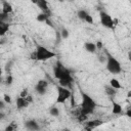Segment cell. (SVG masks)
I'll list each match as a JSON object with an SVG mask.
<instances>
[{"instance_id":"6da1fadb","label":"cell","mask_w":131,"mask_h":131,"mask_svg":"<svg viewBox=\"0 0 131 131\" xmlns=\"http://www.w3.org/2000/svg\"><path fill=\"white\" fill-rule=\"evenodd\" d=\"M53 76L55 79H57L59 81L60 86L69 88V89L72 88V84L74 82V79L72 77V73L59 60H57L55 62V64L53 66Z\"/></svg>"},{"instance_id":"7a4b0ae2","label":"cell","mask_w":131,"mask_h":131,"mask_svg":"<svg viewBox=\"0 0 131 131\" xmlns=\"http://www.w3.org/2000/svg\"><path fill=\"white\" fill-rule=\"evenodd\" d=\"M80 94H81L80 112L83 113V114H85V115H87V116L88 115H91L95 111V108L97 106L95 100L89 94H87L86 92H84L83 90L80 91Z\"/></svg>"},{"instance_id":"3957f363","label":"cell","mask_w":131,"mask_h":131,"mask_svg":"<svg viewBox=\"0 0 131 131\" xmlns=\"http://www.w3.org/2000/svg\"><path fill=\"white\" fill-rule=\"evenodd\" d=\"M105 56H106V61H105V69L107 70L108 73L113 74V75H118L122 72V66L121 62L114 56L112 55L108 51L105 52Z\"/></svg>"},{"instance_id":"277c9868","label":"cell","mask_w":131,"mask_h":131,"mask_svg":"<svg viewBox=\"0 0 131 131\" xmlns=\"http://www.w3.org/2000/svg\"><path fill=\"white\" fill-rule=\"evenodd\" d=\"M36 60L38 61H45L48 60L54 56H56V53L49 50L48 48H46L43 45H37L36 46Z\"/></svg>"},{"instance_id":"5b68a950","label":"cell","mask_w":131,"mask_h":131,"mask_svg":"<svg viewBox=\"0 0 131 131\" xmlns=\"http://www.w3.org/2000/svg\"><path fill=\"white\" fill-rule=\"evenodd\" d=\"M56 92H57V96H56V103H64L69 98L72 97L73 93L69 88L62 87L60 85L56 86Z\"/></svg>"},{"instance_id":"8992f818","label":"cell","mask_w":131,"mask_h":131,"mask_svg":"<svg viewBox=\"0 0 131 131\" xmlns=\"http://www.w3.org/2000/svg\"><path fill=\"white\" fill-rule=\"evenodd\" d=\"M99 20H100L101 26L106 29H114V27H115V21H114L113 17L111 16L110 13H107L104 10L99 11Z\"/></svg>"},{"instance_id":"52a82bcc","label":"cell","mask_w":131,"mask_h":131,"mask_svg":"<svg viewBox=\"0 0 131 131\" xmlns=\"http://www.w3.org/2000/svg\"><path fill=\"white\" fill-rule=\"evenodd\" d=\"M31 102H33V98H32L31 95L27 96L26 98L20 97V96L18 95V96L15 98V104H16V108H17V110H24V108L28 107Z\"/></svg>"},{"instance_id":"ba28073f","label":"cell","mask_w":131,"mask_h":131,"mask_svg":"<svg viewBox=\"0 0 131 131\" xmlns=\"http://www.w3.org/2000/svg\"><path fill=\"white\" fill-rule=\"evenodd\" d=\"M47 88H48V82H47L46 80H44V79L39 80V81L36 83V85H35V91H36V93L39 94V95H44V94H46Z\"/></svg>"},{"instance_id":"9c48e42d","label":"cell","mask_w":131,"mask_h":131,"mask_svg":"<svg viewBox=\"0 0 131 131\" xmlns=\"http://www.w3.org/2000/svg\"><path fill=\"white\" fill-rule=\"evenodd\" d=\"M24 126L28 131H39V129H40V126H39L38 122L34 119L27 120L24 123Z\"/></svg>"},{"instance_id":"30bf717a","label":"cell","mask_w":131,"mask_h":131,"mask_svg":"<svg viewBox=\"0 0 131 131\" xmlns=\"http://www.w3.org/2000/svg\"><path fill=\"white\" fill-rule=\"evenodd\" d=\"M103 124V121L100 120V119H94V120H90V121H87L86 124H85V129L87 131H92L93 129L97 128L98 126L102 125Z\"/></svg>"},{"instance_id":"8fae6325","label":"cell","mask_w":131,"mask_h":131,"mask_svg":"<svg viewBox=\"0 0 131 131\" xmlns=\"http://www.w3.org/2000/svg\"><path fill=\"white\" fill-rule=\"evenodd\" d=\"M35 4L38 6V8L41 9V12L46 13L47 15L50 16L51 12H50V8L48 6V2L47 1H45V0H38V1H35Z\"/></svg>"},{"instance_id":"7c38bea8","label":"cell","mask_w":131,"mask_h":131,"mask_svg":"<svg viewBox=\"0 0 131 131\" xmlns=\"http://www.w3.org/2000/svg\"><path fill=\"white\" fill-rule=\"evenodd\" d=\"M84 49L89 52V53H95L96 50H97V47H96V44L93 43V42H90V41H87L84 43Z\"/></svg>"},{"instance_id":"4fadbf2b","label":"cell","mask_w":131,"mask_h":131,"mask_svg":"<svg viewBox=\"0 0 131 131\" xmlns=\"http://www.w3.org/2000/svg\"><path fill=\"white\" fill-rule=\"evenodd\" d=\"M13 11V8H12V5L7 2V1H3L2 2V9H1V12L5 13V14H10L12 13Z\"/></svg>"},{"instance_id":"5bb4252c","label":"cell","mask_w":131,"mask_h":131,"mask_svg":"<svg viewBox=\"0 0 131 131\" xmlns=\"http://www.w3.org/2000/svg\"><path fill=\"white\" fill-rule=\"evenodd\" d=\"M112 103H113L112 113H113L114 115H120V114L122 113V106H121V104L118 103V102H116L115 100H113Z\"/></svg>"},{"instance_id":"9a60e30c","label":"cell","mask_w":131,"mask_h":131,"mask_svg":"<svg viewBox=\"0 0 131 131\" xmlns=\"http://www.w3.org/2000/svg\"><path fill=\"white\" fill-rule=\"evenodd\" d=\"M9 28H10V24L9 23L0 21V36H4L8 32Z\"/></svg>"},{"instance_id":"2e32d148","label":"cell","mask_w":131,"mask_h":131,"mask_svg":"<svg viewBox=\"0 0 131 131\" xmlns=\"http://www.w3.org/2000/svg\"><path fill=\"white\" fill-rule=\"evenodd\" d=\"M89 15V13L85 10V9H79L78 11H77V16H78V18L79 19H81V20H83V21H85V19H86V17Z\"/></svg>"},{"instance_id":"e0dca14e","label":"cell","mask_w":131,"mask_h":131,"mask_svg":"<svg viewBox=\"0 0 131 131\" xmlns=\"http://www.w3.org/2000/svg\"><path fill=\"white\" fill-rule=\"evenodd\" d=\"M49 15H47L46 13H43V12H40V13H38L37 14V16H36V19L38 20V21H40V23H46L48 19H49Z\"/></svg>"},{"instance_id":"ac0fdd59","label":"cell","mask_w":131,"mask_h":131,"mask_svg":"<svg viewBox=\"0 0 131 131\" xmlns=\"http://www.w3.org/2000/svg\"><path fill=\"white\" fill-rule=\"evenodd\" d=\"M110 86H112V87H113L114 89H116V90L122 88V85H121V83L119 82V80H117V79H115V78H113V79L110 80Z\"/></svg>"},{"instance_id":"d6986e66","label":"cell","mask_w":131,"mask_h":131,"mask_svg":"<svg viewBox=\"0 0 131 131\" xmlns=\"http://www.w3.org/2000/svg\"><path fill=\"white\" fill-rule=\"evenodd\" d=\"M104 92H105L106 95H108L111 97H113V96H115L117 94V90L114 89L112 86H105L104 87Z\"/></svg>"},{"instance_id":"ffe728a7","label":"cell","mask_w":131,"mask_h":131,"mask_svg":"<svg viewBox=\"0 0 131 131\" xmlns=\"http://www.w3.org/2000/svg\"><path fill=\"white\" fill-rule=\"evenodd\" d=\"M87 119H88V116L79 112V114L77 115V120L80 122V123H83V122H87Z\"/></svg>"},{"instance_id":"44dd1931","label":"cell","mask_w":131,"mask_h":131,"mask_svg":"<svg viewBox=\"0 0 131 131\" xmlns=\"http://www.w3.org/2000/svg\"><path fill=\"white\" fill-rule=\"evenodd\" d=\"M49 114L52 116V117H58L59 116V110L58 107L56 106H51L49 108Z\"/></svg>"},{"instance_id":"7402d4cb","label":"cell","mask_w":131,"mask_h":131,"mask_svg":"<svg viewBox=\"0 0 131 131\" xmlns=\"http://www.w3.org/2000/svg\"><path fill=\"white\" fill-rule=\"evenodd\" d=\"M16 128H17V125L15 124V122H11L8 124V126L5 128L4 131H15Z\"/></svg>"},{"instance_id":"603a6c76","label":"cell","mask_w":131,"mask_h":131,"mask_svg":"<svg viewBox=\"0 0 131 131\" xmlns=\"http://www.w3.org/2000/svg\"><path fill=\"white\" fill-rule=\"evenodd\" d=\"M59 34H60V36H61L62 39H68L69 36H70V33H69V31H68L66 28H62V29H61V32H60Z\"/></svg>"},{"instance_id":"cb8c5ba5","label":"cell","mask_w":131,"mask_h":131,"mask_svg":"<svg viewBox=\"0 0 131 131\" xmlns=\"http://www.w3.org/2000/svg\"><path fill=\"white\" fill-rule=\"evenodd\" d=\"M30 94H29V91H28V89L27 88H25V89H23L21 90V92L19 93V96L20 97H24V98H26L27 96H29Z\"/></svg>"},{"instance_id":"d4e9b609","label":"cell","mask_w":131,"mask_h":131,"mask_svg":"<svg viewBox=\"0 0 131 131\" xmlns=\"http://www.w3.org/2000/svg\"><path fill=\"white\" fill-rule=\"evenodd\" d=\"M12 82H13V78H12V76L11 75H8L7 77H6V80H5V83H6V85H11L12 84Z\"/></svg>"},{"instance_id":"484cf974","label":"cell","mask_w":131,"mask_h":131,"mask_svg":"<svg viewBox=\"0 0 131 131\" xmlns=\"http://www.w3.org/2000/svg\"><path fill=\"white\" fill-rule=\"evenodd\" d=\"M3 100H4L5 103H10L11 102V97L8 94H4L3 95Z\"/></svg>"},{"instance_id":"4316f807","label":"cell","mask_w":131,"mask_h":131,"mask_svg":"<svg viewBox=\"0 0 131 131\" xmlns=\"http://www.w3.org/2000/svg\"><path fill=\"white\" fill-rule=\"evenodd\" d=\"M85 23H87V24H90V25H92L93 23H94V20H93V17L89 14L87 17H86V19H85Z\"/></svg>"},{"instance_id":"83f0119b","label":"cell","mask_w":131,"mask_h":131,"mask_svg":"<svg viewBox=\"0 0 131 131\" xmlns=\"http://www.w3.org/2000/svg\"><path fill=\"white\" fill-rule=\"evenodd\" d=\"M95 44H96L97 49H101V48H102V42H101V41H97Z\"/></svg>"},{"instance_id":"f1b7e54d","label":"cell","mask_w":131,"mask_h":131,"mask_svg":"<svg viewBox=\"0 0 131 131\" xmlns=\"http://www.w3.org/2000/svg\"><path fill=\"white\" fill-rule=\"evenodd\" d=\"M125 115L127 116V117H129V118H131V107H129L127 111H126V113H125Z\"/></svg>"},{"instance_id":"f546056e","label":"cell","mask_w":131,"mask_h":131,"mask_svg":"<svg viewBox=\"0 0 131 131\" xmlns=\"http://www.w3.org/2000/svg\"><path fill=\"white\" fill-rule=\"evenodd\" d=\"M30 58H31V59H34V60H36V52H35V51H34L33 53H31Z\"/></svg>"},{"instance_id":"4dcf8cb0","label":"cell","mask_w":131,"mask_h":131,"mask_svg":"<svg viewBox=\"0 0 131 131\" xmlns=\"http://www.w3.org/2000/svg\"><path fill=\"white\" fill-rule=\"evenodd\" d=\"M127 98H131V90L128 91V93H127Z\"/></svg>"},{"instance_id":"1f68e13d","label":"cell","mask_w":131,"mask_h":131,"mask_svg":"<svg viewBox=\"0 0 131 131\" xmlns=\"http://www.w3.org/2000/svg\"><path fill=\"white\" fill-rule=\"evenodd\" d=\"M128 59H129V61H131V51L128 52Z\"/></svg>"}]
</instances>
